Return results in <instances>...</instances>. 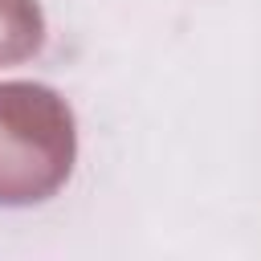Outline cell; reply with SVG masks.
Wrapping results in <instances>:
<instances>
[{
	"instance_id": "cell-1",
	"label": "cell",
	"mask_w": 261,
	"mask_h": 261,
	"mask_svg": "<svg viewBox=\"0 0 261 261\" xmlns=\"http://www.w3.org/2000/svg\"><path fill=\"white\" fill-rule=\"evenodd\" d=\"M77 159L69 102L41 82H0V208L57 196Z\"/></svg>"
},
{
	"instance_id": "cell-2",
	"label": "cell",
	"mask_w": 261,
	"mask_h": 261,
	"mask_svg": "<svg viewBox=\"0 0 261 261\" xmlns=\"http://www.w3.org/2000/svg\"><path fill=\"white\" fill-rule=\"evenodd\" d=\"M45 45V16L37 0H0V65H20Z\"/></svg>"
}]
</instances>
